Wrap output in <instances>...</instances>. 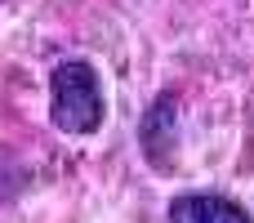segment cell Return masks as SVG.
<instances>
[{"mask_svg": "<svg viewBox=\"0 0 254 223\" xmlns=\"http://www.w3.org/2000/svg\"><path fill=\"white\" fill-rule=\"evenodd\" d=\"M49 121L63 134H94L103 125V85L89 63L67 58L49 72Z\"/></svg>", "mask_w": 254, "mask_h": 223, "instance_id": "6da1fadb", "label": "cell"}, {"mask_svg": "<svg viewBox=\"0 0 254 223\" xmlns=\"http://www.w3.org/2000/svg\"><path fill=\"white\" fill-rule=\"evenodd\" d=\"M174 125H179V98H174V94H161V98L147 107L143 125H138L143 156H147L156 170H170V165H174V143H179Z\"/></svg>", "mask_w": 254, "mask_h": 223, "instance_id": "7a4b0ae2", "label": "cell"}, {"mask_svg": "<svg viewBox=\"0 0 254 223\" xmlns=\"http://www.w3.org/2000/svg\"><path fill=\"white\" fill-rule=\"evenodd\" d=\"M170 223H254L232 197L219 192H183L170 201Z\"/></svg>", "mask_w": 254, "mask_h": 223, "instance_id": "3957f363", "label": "cell"}, {"mask_svg": "<svg viewBox=\"0 0 254 223\" xmlns=\"http://www.w3.org/2000/svg\"><path fill=\"white\" fill-rule=\"evenodd\" d=\"M0 4H4V0H0Z\"/></svg>", "mask_w": 254, "mask_h": 223, "instance_id": "277c9868", "label": "cell"}]
</instances>
